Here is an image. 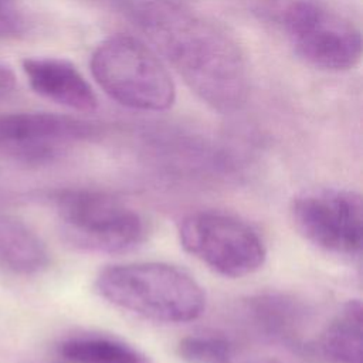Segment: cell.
Returning <instances> with one entry per match:
<instances>
[{"instance_id":"cell-1","label":"cell","mask_w":363,"mask_h":363,"mask_svg":"<svg viewBox=\"0 0 363 363\" xmlns=\"http://www.w3.org/2000/svg\"><path fill=\"white\" fill-rule=\"evenodd\" d=\"M128 10L197 98L220 112L245 104L248 65L240 45L224 28L172 0H135Z\"/></svg>"},{"instance_id":"cell-2","label":"cell","mask_w":363,"mask_h":363,"mask_svg":"<svg viewBox=\"0 0 363 363\" xmlns=\"http://www.w3.org/2000/svg\"><path fill=\"white\" fill-rule=\"evenodd\" d=\"M95 291L115 306L164 323L194 320L206 306L199 282L186 271L164 262L108 267L98 274Z\"/></svg>"},{"instance_id":"cell-3","label":"cell","mask_w":363,"mask_h":363,"mask_svg":"<svg viewBox=\"0 0 363 363\" xmlns=\"http://www.w3.org/2000/svg\"><path fill=\"white\" fill-rule=\"evenodd\" d=\"M252 10L279 28L294 51L315 68L347 71L362 58L360 30L319 0H252Z\"/></svg>"},{"instance_id":"cell-4","label":"cell","mask_w":363,"mask_h":363,"mask_svg":"<svg viewBox=\"0 0 363 363\" xmlns=\"http://www.w3.org/2000/svg\"><path fill=\"white\" fill-rule=\"evenodd\" d=\"M89 67L99 88L126 108L162 112L174 104L170 72L157 52L138 37H106L92 51Z\"/></svg>"},{"instance_id":"cell-5","label":"cell","mask_w":363,"mask_h":363,"mask_svg":"<svg viewBox=\"0 0 363 363\" xmlns=\"http://www.w3.org/2000/svg\"><path fill=\"white\" fill-rule=\"evenodd\" d=\"M55 207L69 237L91 251L125 252L146 235L140 214L106 193L64 190L57 194Z\"/></svg>"},{"instance_id":"cell-6","label":"cell","mask_w":363,"mask_h":363,"mask_svg":"<svg viewBox=\"0 0 363 363\" xmlns=\"http://www.w3.org/2000/svg\"><path fill=\"white\" fill-rule=\"evenodd\" d=\"M182 247L213 271L241 278L258 271L267 258L262 238L247 223L214 211L184 217L179 225Z\"/></svg>"},{"instance_id":"cell-7","label":"cell","mask_w":363,"mask_h":363,"mask_svg":"<svg viewBox=\"0 0 363 363\" xmlns=\"http://www.w3.org/2000/svg\"><path fill=\"white\" fill-rule=\"evenodd\" d=\"M291 220L311 244L337 255L359 257L363 244V201L353 190L305 191L291 203Z\"/></svg>"},{"instance_id":"cell-8","label":"cell","mask_w":363,"mask_h":363,"mask_svg":"<svg viewBox=\"0 0 363 363\" xmlns=\"http://www.w3.org/2000/svg\"><path fill=\"white\" fill-rule=\"evenodd\" d=\"M95 135L94 123L75 116L50 112L0 115V153L30 163L47 162L65 145Z\"/></svg>"},{"instance_id":"cell-9","label":"cell","mask_w":363,"mask_h":363,"mask_svg":"<svg viewBox=\"0 0 363 363\" xmlns=\"http://www.w3.org/2000/svg\"><path fill=\"white\" fill-rule=\"evenodd\" d=\"M23 71L31 89L43 98L78 112H92L98 98L78 68L62 58H26Z\"/></svg>"},{"instance_id":"cell-10","label":"cell","mask_w":363,"mask_h":363,"mask_svg":"<svg viewBox=\"0 0 363 363\" xmlns=\"http://www.w3.org/2000/svg\"><path fill=\"white\" fill-rule=\"evenodd\" d=\"M0 265L20 275H34L50 265L44 241L16 216L0 213Z\"/></svg>"},{"instance_id":"cell-11","label":"cell","mask_w":363,"mask_h":363,"mask_svg":"<svg viewBox=\"0 0 363 363\" xmlns=\"http://www.w3.org/2000/svg\"><path fill=\"white\" fill-rule=\"evenodd\" d=\"M362 313L359 299L347 301L318 336L313 349L332 363H362Z\"/></svg>"},{"instance_id":"cell-12","label":"cell","mask_w":363,"mask_h":363,"mask_svg":"<svg viewBox=\"0 0 363 363\" xmlns=\"http://www.w3.org/2000/svg\"><path fill=\"white\" fill-rule=\"evenodd\" d=\"M245 312L258 332L282 342L295 340L305 320V311L301 303L279 294H264L251 298Z\"/></svg>"},{"instance_id":"cell-13","label":"cell","mask_w":363,"mask_h":363,"mask_svg":"<svg viewBox=\"0 0 363 363\" xmlns=\"http://www.w3.org/2000/svg\"><path fill=\"white\" fill-rule=\"evenodd\" d=\"M60 353L74 363H149L136 347L116 337L104 335H85L67 339Z\"/></svg>"},{"instance_id":"cell-14","label":"cell","mask_w":363,"mask_h":363,"mask_svg":"<svg viewBox=\"0 0 363 363\" xmlns=\"http://www.w3.org/2000/svg\"><path fill=\"white\" fill-rule=\"evenodd\" d=\"M177 354L186 363H234L231 343L213 335L183 337L177 345Z\"/></svg>"},{"instance_id":"cell-15","label":"cell","mask_w":363,"mask_h":363,"mask_svg":"<svg viewBox=\"0 0 363 363\" xmlns=\"http://www.w3.org/2000/svg\"><path fill=\"white\" fill-rule=\"evenodd\" d=\"M24 30V17L11 6L10 0H0V35H17Z\"/></svg>"},{"instance_id":"cell-16","label":"cell","mask_w":363,"mask_h":363,"mask_svg":"<svg viewBox=\"0 0 363 363\" xmlns=\"http://www.w3.org/2000/svg\"><path fill=\"white\" fill-rule=\"evenodd\" d=\"M16 86V77L13 71L0 64V98L7 96Z\"/></svg>"}]
</instances>
